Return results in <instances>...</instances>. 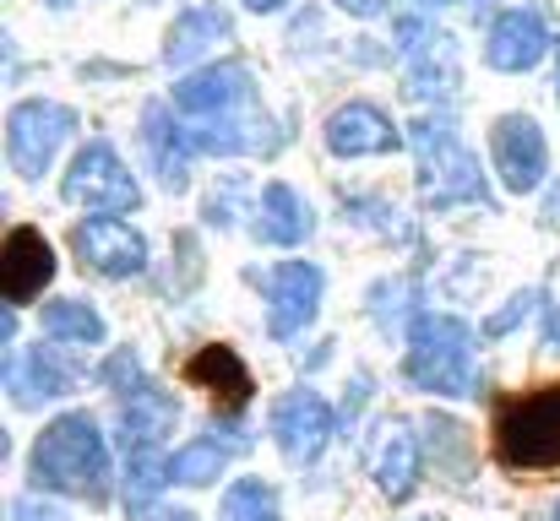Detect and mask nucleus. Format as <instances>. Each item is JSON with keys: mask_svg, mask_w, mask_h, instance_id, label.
<instances>
[{"mask_svg": "<svg viewBox=\"0 0 560 521\" xmlns=\"http://www.w3.org/2000/svg\"><path fill=\"white\" fill-rule=\"evenodd\" d=\"M413 299H419V288H413V277H392V283H375L371 288V316L381 332H397L402 321H419L413 316Z\"/></svg>", "mask_w": 560, "mask_h": 521, "instance_id": "a878e982", "label": "nucleus"}, {"mask_svg": "<svg viewBox=\"0 0 560 521\" xmlns=\"http://www.w3.org/2000/svg\"><path fill=\"white\" fill-rule=\"evenodd\" d=\"M49 5H71V0H49Z\"/></svg>", "mask_w": 560, "mask_h": 521, "instance_id": "58836bf2", "label": "nucleus"}, {"mask_svg": "<svg viewBox=\"0 0 560 521\" xmlns=\"http://www.w3.org/2000/svg\"><path fill=\"white\" fill-rule=\"evenodd\" d=\"M490 158H495V174L506 190L528 196L545 185V169H550V147H545V131L528 120V115H501L495 131H490Z\"/></svg>", "mask_w": 560, "mask_h": 521, "instance_id": "9b49d317", "label": "nucleus"}, {"mask_svg": "<svg viewBox=\"0 0 560 521\" xmlns=\"http://www.w3.org/2000/svg\"><path fill=\"white\" fill-rule=\"evenodd\" d=\"M175 418H180V402L170 391H159L153 380H142V386H131L120 396V446L126 451L131 446H164Z\"/></svg>", "mask_w": 560, "mask_h": 521, "instance_id": "6ab92c4d", "label": "nucleus"}, {"mask_svg": "<svg viewBox=\"0 0 560 521\" xmlns=\"http://www.w3.org/2000/svg\"><path fill=\"white\" fill-rule=\"evenodd\" d=\"M430 5H441V0H430Z\"/></svg>", "mask_w": 560, "mask_h": 521, "instance_id": "ea45409f", "label": "nucleus"}, {"mask_svg": "<svg viewBox=\"0 0 560 521\" xmlns=\"http://www.w3.org/2000/svg\"><path fill=\"white\" fill-rule=\"evenodd\" d=\"M545 49H550L545 16H539L534 5H512V11L495 16L490 44H485V60H490L495 71H534V66L545 60Z\"/></svg>", "mask_w": 560, "mask_h": 521, "instance_id": "ddd939ff", "label": "nucleus"}, {"mask_svg": "<svg viewBox=\"0 0 560 521\" xmlns=\"http://www.w3.org/2000/svg\"><path fill=\"white\" fill-rule=\"evenodd\" d=\"M490 440H495L501 467H512V473H556L560 467V380L501 402L495 424H490Z\"/></svg>", "mask_w": 560, "mask_h": 521, "instance_id": "20e7f679", "label": "nucleus"}, {"mask_svg": "<svg viewBox=\"0 0 560 521\" xmlns=\"http://www.w3.org/2000/svg\"><path fill=\"white\" fill-rule=\"evenodd\" d=\"M142 142H148V153H153V169L159 179L170 185V190H186L190 185V137H186V120H175L164 104H148V115H142Z\"/></svg>", "mask_w": 560, "mask_h": 521, "instance_id": "aec40b11", "label": "nucleus"}, {"mask_svg": "<svg viewBox=\"0 0 560 521\" xmlns=\"http://www.w3.org/2000/svg\"><path fill=\"white\" fill-rule=\"evenodd\" d=\"M402 375L419 391H435V396H479V364H474L468 321H457V316H419L408 327Z\"/></svg>", "mask_w": 560, "mask_h": 521, "instance_id": "7ed1b4c3", "label": "nucleus"}, {"mask_svg": "<svg viewBox=\"0 0 560 521\" xmlns=\"http://www.w3.org/2000/svg\"><path fill=\"white\" fill-rule=\"evenodd\" d=\"M272 435H278V451L294 462V467H311L327 440L338 435V418H332V402L322 391H289L278 407H272Z\"/></svg>", "mask_w": 560, "mask_h": 521, "instance_id": "9d476101", "label": "nucleus"}, {"mask_svg": "<svg viewBox=\"0 0 560 521\" xmlns=\"http://www.w3.org/2000/svg\"><path fill=\"white\" fill-rule=\"evenodd\" d=\"M49 277H55V250H49V239L38 234V228H11L5 234V245H0V294H5V305L16 310V305H33L44 288H49Z\"/></svg>", "mask_w": 560, "mask_h": 521, "instance_id": "f8f14e48", "label": "nucleus"}, {"mask_svg": "<svg viewBox=\"0 0 560 521\" xmlns=\"http://www.w3.org/2000/svg\"><path fill=\"white\" fill-rule=\"evenodd\" d=\"M148 521H196V517H190V511H153Z\"/></svg>", "mask_w": 560, "mask_h": 521, "instance_id": "f704fd0d", "label": "nucleus"}, {"mask_svg": "<svg viewBox=\"0 0 560 521\" xmlns=\"http://www.w3.org/2000/svg\"><path fill=\"white\" fill-rule=\"evenodd\" d=\"M66 201L71 206H88V212H104V217H115V212H137L142 206V190H137V179L131 169L120 164V153L109 147V142H88L77 158H71V169H66Z\"/></svg>", "mask_w": 560, "mask_h": 521, "instance_id": "0eeeda50", "label": "nucleus"}, {"mask_svg": "<svg viewBox=\"0 0 560 521\" xmlns=\"http://www.w3.org/2000/svg\"><path fill=\"white\" fill-rule=\"evenodd\" d=\"M27 478H33V489L104 506L109 500V446L98 435V418L60 413L55 424H44V435L27 457Z\"/></svg>", "mask_w": 560, "mask_h": 521, "instance_id": "f257e3e1", "label": "nucleus"}, {"mask_svg": "<svg viewBox=\"0 0 560 521\" xmlns=\"http://www.w3.org/2000/svg\"><path fill=\"white\" fill-rule=\"evenodd\" d=\"M311 228H316V217H311L305 196L294 185L272 179L261 190V201H256V239L261 245H278V250H294V245L311 239Z\"/></svg>", "mask_w": 560, "mask_h": 521, "instance_id": "f3484780", "label": "nucleus"}, {"mask_svg": "<svg viewBox=\"0 0 560 521\" xmlns=\"http://www.w3.org/2000/svg\"><path fill=\"white\" fill-rule=\"evenodd\" d=\"M545 521H560V500H556V506H550V517H545Z\"/></svg>", "mask_w": 560, "mask_h": 521, "instance_id": "c9c22d12", "label": "nucleus"}, {"mask_svg": "<svg viewBox=\"0 0 560 521\" xmlns=\"http://www.w3.org/2000/svg\"><path fill=\"white\" fill-rule=\"evenodd\" d=\"M424 429H430V457H435V467L452 462V467L463 473V467H468V429H463L457 418H430Z\"/></svg>", "mask_w": 560, "mask_h": 521, "instance_id": "bb28decb", "label": "nucleus"}, {"mask_svg": "<svg viewBox=\"0 0 560 521\" xmlns=\"http://www.w3.org/2000/svg\"><path fill=\"white\" fill-rule=\"evenodd\" d=\"M170 478H175V457L164 446H131L126 451V511L142 517L164 495Z\"/></svg>", "mask_w": 560, "mask_h": 521, "instance_id": "4be33fe9", "label": "nucleus"}, {"mask_svg": "<svg viewBox=\"0 0 560 521\" xmlns=\"http://www.w3.org/2000/svg\"><path fill=\"white\" fill-rule=\"evenodd\" d=\"M556 98H560V66H556Z\"/></svg>", "mask_w": 560, "mask_h": 521, "instance_id": "e433bc0d", "label": "nucleus"}, {"mask_svg": "<svg viewBox=\"0 0 560 521\" xmlns=\"http://www.w3.org/2000/svg\"><path fill=\"white\" fill-rule=\"evenodd\" d=\"M332 5H338V11H349V16H375L386 0H332Z\"/></svg>", "mask_w": 560, "mask_h": 521, "instance_id": "2f4dec72", "label": "nucleus"}, {"mask_svg": "<svg viewBox=\"0 0 560 521\" xmlns=\"http://www.w3.org/2000/svg\"><path fill=\"white\" fill-rule=\"evenodd\" d=\"M98 380L115 386V396H126L131 386H142V364H137V353H115V358L98 369Z\"/></svg>", "mask_w": 560, "mask_h": 521, "instance_id": "c85d7f7f", "label": "nucleus"}, {"mask_svg": "<svg viewBox=\"0 0 560 521\" xmlns=\"http://www.w3.org/2000/svg\"><path fill=\"white\" fill-rule=\"evenodd\" d=\"M5 391L16 407H38L71 391V375L55 364L49 347H11L5 353Z\"/></svg>", "mask_w": 560, "mask_h": 521, "instance_id": "a211bd4d", "label": "nucleus"}, {"mask_svg": "<svg viewBox=\"0 0 560 521\" xmlns=\"http://www.w3.org/2000/svg\"><path fill=\"white\" fill-rule=\"evenodd\" d=\"M534 305H539V294H534V288H528V294H512V299H506V310L485 321V338H506V332H512V327L534 310Z\"/></svg>", "mask_w": 560, "mask_h": 521, "instance_id": "c756f323", "label": "nucleus"}, {"mask_svg": "<svg viewBox=\"0 0 560 521\" xmlns=\"http://www.w3.org/2000/svg\"><path fill=\"white\" fill-rule=\"evenodd\" d=\"M175 115L186 120V126H240V120H256V115H267L261 104H256V76L245 71V66H207V71H196L186 82H175Z\"/></svg>", "mask_w": 560, "mask_h": 521, "instance_id": "39448f33", "label": "nucleus"}, {"mask_svg": "<svg viewBox=\"0 0 560 521\" xmlns=\"http://www.w3.org/2000/svg\"><path fill=\"white\" fill-rule=\"evenodd\" d=\"M77 131V115L55 98H22L11 115H5V158L22 179H38V174L55 164V153L66 147V137Z\"/></svg>", "mask_w": 560, "mask_h": 521, "instance_id": "423d86ee", "label": "nucleus"}, {"mask_svg": "<svg viewBox=\"0 0 560 521\" xmlns=\"http://www.w3.org/2000/svg\"><path fill=\"white\" fill-rule=\"evenodd\" d=\"M234 27H229V16L218 11V5H190L175 16V27H170V38H164V60L170 66H190V60H201L212 44H223Z\"/></svg>", "mask_w": 560, "mask_h": 521, "instance_id": "412c9836", "label": "nucleus"}, {"mask_svg": "<svg viewBox=\"0 0 560 521\" xmlns=\"http://www.w3.org/2000/svg\"><path fill=\"white\" fill-rule=\"evenodd\" d=\"M245 5H250V11H283L289 0H245Z\"/></svg>", "mask_w": 560, "mask_h": 521, "instance_id": "72a5a7b5", "label": "nucleus"}, {"mask_svg": "<svg viewBox=\"0 0 560 521\" xmlns=\"http://www.w3.org/2000/svg\"><path fill=\"white\" fill-rule=\"evenodd\" d=\"M229 451H234V440H190L175 451V484H190V489H201V484H212L223 467H229Z\"/></svg>", "mask_w": 560, "mask_h": 521, "instance_id": "b1692460", "label": "nucleus"}, {"mask_svg": "<svg viewBox=\"0 0 560 521\" xmlns=\"http://www.w3.org/2000/svg\"><path fill=\"white\" fill-rule=\"evenodd\" d=\"M186 380L190 386H201V391H212V402H218V413H240L245 402H250V369H245V358L234 353L229 343H207L196 347L186 358Z\"/></svg>", "mask_w": 560, "mask_h": 521, "instance_id": "4468645a", "label": "nucleus"}, {"mask_svg": "<svg viewBox=\"0 0 560 521\" xmlns=\"http://www.w3.org/2000/svg\"><path fill=\"white\" fill-rule=\"evenodd\" d=\"M550 347H560V305H550Z\"/></svg>", "mask_w": 560, "mask_h": 521, "instance_id": "473e14b6", "label": "nucleus"}, {"mask_svg": "<svg viewBox=\"0 0 560 521\" xmlns=\"http://www.w3.org/2000/svg\"><path fill=\"white\" fill-rule=\"evenodd\" d=\"M327 147L338 158H375V153H397L402 147V131L375 104H343L327 120Z\"/></svg>", "mask_w": 560, "mask_h": 521, "instance_id": "2eb2a0df", "label": "nucleus"}, {"mask_svg": "<svg viewBox=\"0 0 560 521\" xmlns=\"http://www.w3.org/2000/svg\"><path fill=\"white\" fill-rule=\"evenodd\" d=\"M218 521H283V511H278V489L261 484V478L229 484V495H223V506H218Z\"/></svg>", "mask_w": 560, "mask_h": 521, "instance_id": "393cba45", "label": "nucleus"}, {"mask_svg": "<svg viewBox=\"0 0 560 521\" xmlns=\"http://www.w3.org/2000/svg\"><path fill=\"white\" fill-rule=\"evenodd\" d=\"M408 147L419 158V201L446 212V206H463V201H479V206H495L485 174H479V158L457 142L452 120L446 115H419L408 126Z\"/></svg>", "mask_w": 560, "mask_h": 521, "instance_id": "f03ea898", "label": "nucleus"}, {"mask_svg": "<svg viewBox=\"0 0 560 521\" xmlns=\"http://www.w3.org/2000/svg\"><path fill=\"white\" fill-rule=\"evenodd\" d=\"M413 521H441V517H413Z\"/></svg>", "mask_w": 560, "mask_h": 521, "instance_id": "4c0bfd02", "label": "nucleus"}, {"mask_svg": "<svg viewBox=\"0 0 560 521\" xmlns=\"http://www.w3.org/2000/svg\"><path fill=\"white\" fill-rule=\"evenodd\" d=\"M419 467H424V457H419V435L402 424V418H392L386 429H381V446H375V489L392 500V506H402L413 489H419Z\"/></svg>", "mask_w": 560, "mask_h": 521, "instance_id": "dca6fc26", "label": "nucleus"}, {"mask_svg": "<svg viewBox=\"0 0 560 521\" xmlns=\"http://www.w3.org/2000/svg\"><path fill=\"white\" fill-rule=\"evenodd\" d=\"M256 283H261V299H267V332L278 343L300 338L316 321L322 288H327L322 267H311V261H278V267L256 272Z\"/></svg>", "mask_w": 560, "mask_h": 521, "instance_id": "6e6552de", "label": "nucleus"}, {"mask_svg": "<svg viewBox=\"0 0 560 521\" xmlns=\"http://www.w3.org/2000/svg\"><path fill=\"white\" fill-rule=\"evenodd\" d=\"M44 338L93 347V343H104V321H98V310L82 305V299H55V305H44Z\"/></svg>", "mask_w": 560, "mask_h": 521, "instance_id": "5701e85b", "label": "nucleus"}, {"mask_svg": "<svg viewBox=\"0 0 560 521\" xmlns=\"http://www.w3.org/2000/svg\"><path fill=\"white\" fill-rule=\"evenodd\" d=\"M11 521H66L55 506H38V500H16L11 506Z\"/></svg>", "mask_w": 560, "mask_h": 521, "instance_id": "7c9ffc66", "label": "nucleus"}, {"mask_svg": "<svg viewBox=\"0 0 560 521\" xmlns=\"http://www.w3.org/2000/svg\"><path fill=\"white\" fill-rule=\"evenodd\" d=\"M343 212H371V217H360V223H371L375 234H386V239H413V228L408 223H397V212L386 206V201H371V196H343Z\"/></svg>", "mask_w": 560, "mask_h": 521, "instance_id": "cd10ccee", "label": "nucleus"}, {"mask_svg": "<svg viewBox=\"0 0 560 521\" xmlns=\"http://www.w3.org/2000/svg\"><path fill=\"white\" fill-rule=\"evenodd\" d=\"M71 250H77V261H82L88 272L115 277V283L148 272V239H142L131 223H120V217H88V223H77Z\"/></svg>", "mask_w": 560, "mask_h": 521, "instance_id": "1a4fd4ad", "label": "nucleus"}]
</instances>
